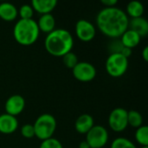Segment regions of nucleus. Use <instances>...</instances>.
Segmentation results:
<instances>
[{
  "mask_svg": "<svg viewBox=\"0 0 148 148\" xmlns=\"http://www.w3.org/2000/svg\"><path fill=\"white\" fill-rule=\"evenodd\" d=\"M129 18L125 11L117 7L104 8L96 16L100 31L108 37L117 39L128 29Z\"/></svg>",
  "mask_w": 148,
  "mask_h": 148,
  "instance_id": "obj_1",
  "label": "nucleus"
},
{
  "mask_svg": "<svg viewBox=\"0 0 148 148\" xmlns=\"http://www.w3.org/2000/svg\"><path fill=\"white\" fill-rule=\"evenodd\" d=\"M48 53L53 56L62 57L70 52L74 46V38L71 33L64 29H55L49 33L44 41Z\"/></svg>",
  "mask_w": 148,
  "mask_h": 148,
  "instance_id": "obj_2",
  "label": "nucleus"
},
{
  "mask_svg": "<svg viewBox=\"0 0 148 148\" xmlns=\"http://www.w3.org/2000/svg\"><path fill=\"white\" fill-rule=\"evenodd\" d=\"M40 30L36 21L32 19H19L13 29V36L17 43L23 46L34 44L39 37Z\"/></svg>",
  "mask_w": 148,
  "mask_h": 148,
  "instance_id": "obj_3",
  "label": "nucleus"
},
{
  "mask_svg": "<svg viewBox=\"0 0 148 148\" xmlns=\"http://www.w3.org/2000/svg\"><path fill=\"white\" fill-rule=\"evenodd\" d=\"M33 127L35 136L42 141L52 138L56 129V120L49 114H43L36 120Z\"/></svg>",
  "mask_w": 148,
  "mask_h": 148,
  "instance_id": "obj_4",
  "label": "nucleus"
},
{
  "mask_svg": "<svg viewBox=\"0 0 148 148\" xmlns=\"http://www.w3.org/2000/svg\"><path fill=\"white\" fill-rule=\"evenodd\" d=\"M128 69V59L121 53H113L106 61V70L108 74L114 77H121Z\"/></svg>",
  "mask_w": 148,
  "mask_h": 148,
  "instance_id": "obj_5",
  "label": "nucleus"
},
{
  "mask_svg": "<svg viewBox=\"0 0 148 148\" xmlns=\"http://www.w3.org/2000/svg\"><path fill=\"white\" fill-rule=\"evenodd\" d=\"M108 132L103 126L95 125L86 134V141L90 148H103L108 141Z\"/></svg>",
  "mask_w": 148,
  "mask_h": 148,
  "instance_id": "obj_6",
  "label": "nucleus"
},
{
  "mask_svg": "<svg viewBox=\"0 0 148 148\" xmlns=\"http://www.w3.org/2000/svg\"><path fill=\"white\" fill-rule=\"evenodd\" d=\"M108 125L114 132H123L128 126L127 111L122 108H116L112 110L108 117Z\"/></svg>",
  "mask_w": 148,
  "mask_h": 148,
  "instance_id": "obj_7",
  "label": "nucleus"
},
{
  "mask_svg": "<svg viewBox=\"0 0 148 148\" xmlns=\"http://www.w3.org/2000/svg\"><path fill=\"white\" fill-rule=\"evenodd\" d=\"M72 73L76 80L82 82H91L96 76L95 66L88 62H79L72 69Z\"/></svg>",
  "mask_w": 148,
  "mask_h": 148,
  "instance_id": "obj_8",
  "label": "nucleus"
},
{
  "mask_svg": "<svg viewBox=\"0 0 148 148\" xmlns=\"http://www.w3.org/2000/svg\"><path fill=\"white\" fill-rule=\"evenodd\" d=\"M75 35L82 42L92 41L95 35L96 29L94 24L85 19H81L75 23Z\"/></svg>",
  "mask_w": 148,
  "mask_h": 148,
  "instance_id": "obj_9",
  "label": "nucleus"
},
{
  "mask_svg": "<svg viewBox=\"0 0 148 148\" xmlns=\"http://www.w3.org/2000/svg\"><path fill=\"white\" fill-rule=\"evenodd\" d=\"M25 108V100L20 95H14L9 97L5 102L4 108L6 114L14 117L20 114Z\"/></svg>",
  "mask_w": 148,
  "mask_h": 148,
  "instance_id": "obj_10",
  "label": "nucleus"
},
{
  "mask_svg": "<svg viewBox=\"0 0 148 148\" xmlns=\"http://www.w3.org/2000/svg\"><path fill=\"white\" fill-rule=\"evenodd\" d=\"M18 121L16 117L8 114L0 115V133L3 134H11L16 131Z\"/></svg>",
  "mask_w": 148,
  "mask_h": 148,
  "instance_id": "obj_11",
  "label": "nucleus"
},
{
  "mask_svg": "<svg viewBox=\"0 0 148 148\" xmlns=\"http://www.w3.org/2000/svg\"><path fill=\"white\" fill-rule=\"evenodd\" d=\"M95 126L94 118L88 114L80 115L75 123V128L80 134H87L88 131Z\"/></svg>",
  "mask_w": 148,
  "mask_h": 148,
  "instance_id": "obj_12",
  "label": "nucleus"
},
{
  "mask_svg": "<svg viewBox=\"0 0 148 148\" xmlns=\"http://www.w3.org/2000/svg\"><path fill=\"white\" fill-rule=\"evenodd\" d=\"M128 29L136 32L140 37H145L148 34L147 20L143 16L132 18L131 20H129Z\"/></svg>",
  "mask_w": 148,
  "mask_h": 148,
  "instance_id": "obj_13",
  "label": "nucleus"
},
{
  "mask_svg": "<svg viewBox=\"0 0 148 148\" xmlns=\"http://www.w3.org/2000/svg\"><path fill=\"white\" fill-rule=\"evenodd\" d=\"M56 0H33L31 2L33 10L42 15L50 14V12L56 8Z\"/></svg>",
  "mask_w": 148,
  "mask_h": 148,
  "instance_id": "obj_14",
  "label": "nucleus"
},
{
  "mask_svg": "<svg viewBox=\"0 0 148 148\" xmlns=\"http://www.w3.org/2000/svg\"><path fill=\"white\" fill-rule=\"evenodd\" d=\"M18 16V10L16 7L10 3H0V18L6 22L14 21Z\"/></svg>",
  "mask_w": 148,
  "mask_h": 148,
  "instance_id": "obj_15",
  "label": "nucleus"
},
{
  "mask_svg": "<svg viewBox=\"0 0 148 148\" xmlns=\"http://www.w3.org/2000/svg\"><path fill=\"white\" fill-rule=\"evenodd\" d=\"M141 37L134 30L127 29L121 36V42L123 45V47L133 49L135 48L140 42Z\"/></svg>",
  "mask_w": 148,
  "mask_h": 148,
  "instance_id": "obj_16",
  "label": "nucleus"
},
{
  "mask_svg": "<svg viewBox=\"0 0 148 148\" xmlns=\"http://www.w3.org/2000/svg\"><path fill=\"white\" fill-rule=\"evenodd\" d=\"M36 23L40 31H42L48 34L53 31L56 27V20L52 14L41 15Z\"/></svg>",
  "mask_w": 148,
  "mask_h": 148,
  "instance_id": "obj_17",
  "label": "nucleus"
},
{
  "mask_svg": "<svg viewBox=\"0 0 148 148\" xmlns=\"http://www.w3.org/2000/svg\"><path fill=\"white\" fill-rule=\"evenodd\" d=\"M126 11L127 16H129L132 18L140 17L144 13V6L139 1H131L127 3Z\"/></svg>",
  "mask_w": 148,
  "mask_h": 148,
  "instance_id": "obj_18",
  "label": "nucleus"
},
{
  "mask_svg": "<svg viewBox=\"0 0 148 148\" xmlns=\"http://www.w3.org/2000/svg\"><path fill=\"white\" fill-rule=\"evenodd\" d=\"M127 123L128 126L134 128H139L143 124V117L139 111L130 110L127 111Z\"/></svg>",
  "mask_w": 148,
  "mask_h": 148,
  "instance_id": "obj_19",
  "label": "nucleus"
},
{
  "mask_svg": "<svg viewBox=\"0 0 148 148\" xmlns=\"http://www.w3.org/2000/svg\"><path fill=\"white\" fill-rule=\"evenodd\" d=\"M135 140L142 147L148 146V127L147 126H141L136 129Z\"/></svg>",
  "mask_w": 148,
  "mask_h": 148,
  "instance_id": "obj_20",
  "label": "nucleus"
},
{
  "mask_svg": "<svg viewBox=\"0 0 148 148\" xmlns=\"http://www.w3.org/2000/svg\"><path fill=\"white\" fill-rule=\"evenodd\" d=\"M110 148H137L136 146L128 139L119 137L113 140Z\"/></svg>",
  "mask_w": 148,
  "mask_h": 148,
  "instance_id": "obj_21",
  "label": "nucleus"
},
{
  "mask_svg": "<svg viewBox=\"0 0 148 148\" xmlns=\"http://www.w3.org/2000/svg\"><path fill=\"white\" fill-rule=\"evenodd\" d=\"M62 62H63V64L70 69H73L75 67V65L79 62L77 56L72 51L67 53L66 55L62 56Z\"/></svg>",
  "mask_w": 148,
  "mask_h": 148,
  "instance_id": "obj_22",
  "label": "nucleus"
},
{
  "mask_svg": "<svg viewBox=\"0 0 148 148\" xmlns=\"http://www.w3.org/2000/svg\"><path fill=\"white\" fill-rule=\"evenodd\" d=\"M18 15L20 19H32L34 15V10L30 4H23L18 10Z\"/></svg>",
  "mask_w": 148,
  "mask_h": 148,
  "instance_id": "obj_23",
  "label": "nucleus"
},
{
  "mask_svg": "<svg viewBox=\"0 0 148 148\" xmlns=\"http://www.w3.org/2000/svg\"><path fill=\"white\" fill-rule=\"evenodd\" d=\"M39 148H63L62 143L55 138H50L45 140H42Z\"/></svg>",
  "mask_w": 148,
  "mask_h": 148,
  "instance_id": "obj_24",
  "label": "nucleus"
},
{
  "mask_svg": "<svg viewBox=\"0 0 148 148\" xmlns=\"http://www.w3.org/2000/svg\"><path fill=\"white\" fill-rule=\"evenodd\" d=\"M21 134L26 139H31L35 137L34 127L31 124H25L21 127Z\"/></svg>",
  "mask_w": 148,
  "mask_h": 148,
  "instance_id": "obj_25",
  "label": "nucleus"
},
{
  "mask_svg": "<svg viewBox=\"0 0 148 148\" xmlns=\"http://www.w3.org/2000/svg\"><path fill=\"white\" fill-rule=\"evenodd\" d=\"M122 48H123V45L121 44L120 40L119 41H114V42H111V44L109 46L111 54H113V53H121Z\"/></svg>",
  "mask_w": 148,
  "mask_h": 148,
  "instance_id": "obj_26",
  "label": "nucleus"
},
{
  "mask_svg": "<svg viewBox=\"0 0 148 148\" xmlns=\"http://www.w3.org/2000/svg\"><path fill=\"white\" fill-rule=\"evenodd\" d=\"M101 3L106 8H111V7H115V5L118 3V1L117 0H101Z\"/></svg>",
  "mask_w": 148,
  "mask_h": 148,
  "instance_id": "obj_27",
  "label": "nucleus"
},
{
  "mask_svg": "<svg viewBox=\"0 0 148 148\" xmlns=\"http://www.w3.org/2000/svg\"><path fill=\"white\" fill-rule=\"evenodd\" d=\"M132 49H129V48H126V47H123L122 48V49H121V54L123 56H125L126 58H127L128 59V57H130L131 56V55H132Z\"/></svg>",
  "mask_w": 148,
  "mask_h": 148,
  "instance_id": "obj_28",
  "label": "nucleus"
},
{
  "mask_svg": "<svg viewBox=\"0 0 148 148\" xmlns=\"http://www.w3.org/2000/svg\"><path fill=\"white\" fill-rule=\"evenodd\" d=\"M142 58L144 59L145 62H147L148 61V47L146 46L143 50H142Z\"/></svg>",
  "mask_w": 148,
  "mask_h": 148,
  "instance_id": "obj_29",
  "label": "nucleus"
},
{
  "mask_svg": "<svg viewBox=\"0 0 148 148\" xmlns=\"http://www.w3.org/2000/svg\"><path fill=\"white\" fill-rule=\"evenodd\" d=\"M79 148H90V147L86 140H83L79 144Z\"/></svg>",
  "mask_w": 148,
  "mask_h": 148,
  "instance_id": "obj_30",
  "label": "nucleus"
},
{
  "mask_svg": "<svg viewBox=\"0 0 148 148\" xmlns=\"http://www.w3.org/2000/svg\"><path fill=\"white\" fill-rule=\"evenodd\" d=\"M141 148H148V147H141Z\"/></svg>",
  "mask_w": 148,
  "mask_h": 148,
  "instance_id": "obj_31",
  "label": "nucleus"
}]
</instances>
